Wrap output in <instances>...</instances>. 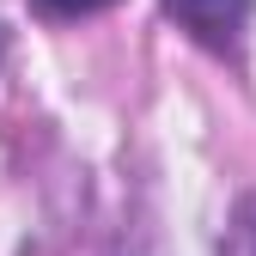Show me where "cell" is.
<instances>
[{
  "label": "cell",
  "mask_w": 256,
  "mask_h": 256,
  "mask_svg": "<svg viewBox=\"0 0 256 256\" xmlns=\"http://www.w3.org/2000/svg\"><path fill=\"white\" fill-rule=\"evenodd\" d=\"M37 12H49V18H86V12H104V6H116V0H30Z\"/></svg>",
  "instance_id": "3957f363"
},
{
  "label": "cell",
  "mask_w": 256,
  "mask_h": 256,
  "mask_svg": "<svg viewBox=\"0 0 256 256\" xmlns=\"http://www.w3.org/2000/svg\"><path fill=\"white\" fill-rule=\"evenodd\" d=\"M226 256H256V196L238 202L232 226H226Z\"/></svg>",
  "instance_id": "7a4b0ae2"
},
{
  "label": "cell",
  "mask_w": 256,
  "mask_h": 256,
  "mask_svg": "<svg viewBox=\"0 0 256 256\" xmlns=\"http://www.w3.org/2000/svg\"><path fill=\"white\" fill-rule=\"evenodd\" d=\"M165 12L214 55H238L250 37V12L256 0H165Z\"/></svg>",
  "instance_id": "6da1fadb"
}]
</instances>
